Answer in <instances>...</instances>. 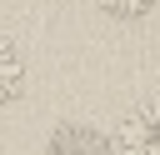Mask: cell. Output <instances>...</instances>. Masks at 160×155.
Masks as SVG:
<instances>
[{"instance_id": "obj_1", "label": "cell", "mask_w": 160, "mask_h": 155, "mask_svg": "<svg viewBox=\"0 0 160 155\" xmlns=\"http://www.w3.org/2000/svg\"><path fill=\"white\" fill-rule=\"evenodd\" d=\"M115 155H160V95L130 105L110 135Z\"/></svg>"}, {"instance_id": "obj_2", "label": "cell", "mask_w": 160, "mask_h": 155, "mask_svg": "<svg viewBox=\"0 0 160 155\" xmlns=\"http://www.w3.org/2000/svg\"><path fill=\"white\" fill-rule=\"evenodd\" d=\"M45 155H115L110 135L100 125H85V120H60L45 140Z\"/></svg>"}, {"instance_id": "obj_3", "label": "cell", "mask_w": 160, "mask_h": 155, "mask_svg": "<svg viewBox=\"0 0 160 155\" xmlns=\"http://www.w3.org/2000/svg\"><path fill=\"white\" fill-rule=\"evenodd\" d=\"M20 90H25V50L10 35H0V105L20 100Z\"/></svg>"}, {"instance_id": "obj_4", "label": "cell", "mask_w": 160, "mask_h": 155, "mask_svg": "<svg viewBox=\"0 0 160 155\" xmlns=\"http://www.w3.org/2000/svg\"><path fill=\"white\" fill-rule=\"evenodd\" d=\"M95 5H100L110 20H145L160 0H95Z\"/></svg>"}]
</instances>
